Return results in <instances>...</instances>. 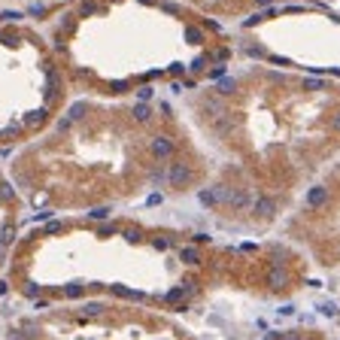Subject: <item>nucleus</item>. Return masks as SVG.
Segmentation results:
<instances>
[{"instance_id":"f257e3e1","label":"nucleus","mask_w":340,"mask_h":340,"mask_svg":"<svg viewBox=\"0 0 340 340\" xmlns=\"http://www.w3.org/2000/svg\"><path fill=\"white\" fill-rule=\"evenodd\" d=\"M231 61L183 94L210 161L198 198L225 231L270 234L340 158V76L249 55Z\"/></svg>"},{"instance_id":"20e7f679","label":"nucleus","mask_w":340,"mask_h":340,"mask_svg":"<svg viewBox=\"0 0 340 340\" xmlns=\"http://www.w3.org/2000/svg\"><path fill=\"white\" fill-rule=\"evenodd\" d=\"M185 3L203 9V13L216 15L225 25H237L255 13H264V9H274V6H282L289 0H185Z\"/></svg>"},{"instance_id":"7ed1b4c3","label":"nucleus","mask_w":340,"mask_h":340,"mask_svg":"<svg viewBox=\"0 0 340 340\" xmlns=\"http://www.w3.org/2000/svg\"><path fill=\"white\" fill-rule=\"evenodd\" d=\"M277 234L310 255L316 277L325 279L334 319L340 322V158L298 198Z\"/></svg>"},{"instance_id":"f03ea898","label":"nucleus","mask_w":340,"mask_h":340,"mask_svg":"<svg viewBox=\"0 0 340 340\" xmlns=\"http://www.w3.org/2000/svg\"><path fill=\"white\" fill-rule=\"evenodd\" d=\"M237 52L249 58L340 76V13L310 3H282L237 21Z\"/></svg>"}]
</instances>
